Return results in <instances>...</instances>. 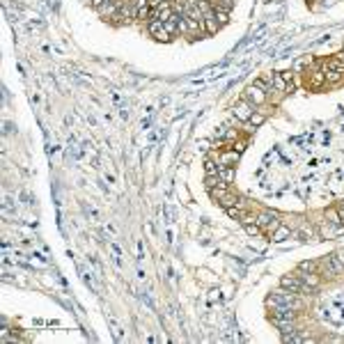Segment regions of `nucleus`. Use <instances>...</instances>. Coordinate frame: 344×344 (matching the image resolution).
I'll use <instances>...</instances> for the list:
<instances>
[{
	"instance_id": "f257e3e1",
	"label": "nucleus",
	"mask_w": 344,
	"mask_h": 344,
	"mask_svg": "<svg viewBox=\"0 0 344 344\" xmlns=\"http://www.w3.org/2000/svg\"><path fill=\"white\" fill-rule=\"evenodd\" d=\"M209 195L218 202L220 207H225V209H229V207H234L236 205V193L229 186H216V188H209Z\"/></svg>"
},
{
	"instance_id": "f03ea898",
	"label": "nucleus",
	"mask_w": 344,
	"mask_h": 344,
	"mask_svg": "<svg viewBox=\"0 0 344 344\" xmlns=\"http://www.w3.org/2000/svg\"><path fill=\"white\" fill-rule=\"evenodd\" d=\"M280 287H284V289L294 291V294H303V296H310V294L314 291L312 287H308V284H305L303 280H301L296 273H291V275H282V278H280Z\"/></svg>"
},
{
	"instance_id": "7ed1b4c3",
	"label": "nucleus",
	"mask_w": 344,
	"mask_h": 344,
	"mask_svg": "<svg viewBox=\"0 0 344 344\" xmlns=\"http://www.w3.org/2000/svg\"><path fill=\"white\" fill-rule=\"evenodd\" d=\"M243 99L248 101L250 106H255V108H257V106H264L266 104V99H269V92L266 90H262L260 85H248V87H245L243 90Z\"/></svg>"
},
{
	"instance_id": "20e7f679",
	"label": "nucleus",
	"mask_w": 344,
	"mask_h": 344,
	"mask_svg": "<svg viewBox=\"0 0 344 344\" xmlns=\"http://www.w3.org/2000/svg\"><path fill=\"white\" fill-rule=\"evenodd\" d=\"M216 156V163L218 165H229V168H234L236 163H239V159H241V152L239 150H227V147H220L218 150V154H214Z\"/></svg>"
},
{
	"instance_id": "39448f33",
	"label": "nucleus",
	"mask_w": 344,
	"mask_h": 344,
	"mask_svg": "<svg viewBox=\"0 0 344 344\" xmlns=\"http://www.w3.org/2000/svg\"><path fill=\"white\" fill-rule=\"evenodd\" d=\"M202 21H195L190 16H179V35L184 37H198L202 32Z\"/></svg>"
},
{
	"instance_id": "423d86ee",
	"label": "nucleus",
	"mask_w": 344,
	"mask_h": 344,
	"mask_svg": "<svg viewBox=\"0 0 344 344\" xmlns=\"http://www.w3.org/2000/svg\"><path fill=\"white\" fill-rule=\"evenodd\" d=\"M257 225L262 227V232H264V234L271 236V232H273V229L280 225L278 214H273V211H262V214H257Z\"/></svg>"
},
{
	"instance_id": "0eeeda50",
	"label": "nucleus",
	"mask_w": 344,
	"mask_h": 344,
	"mask_svg": "<svg viewBox=\"0 0 344 344\" xmlns=\"http://www.w3.org/2000/svg\"><path fill=\"white\" fill-rule=\"evenodd\" d=\"M147 30H150V35L154 37L156 41H170V32L165 30V23H163V21L152 19L150 25H147Z\"/></svg>"
},
{
	"instance_id": "6e6552de",
	"label": "nucleus",
	"mask_w": 344,
	"mask_h": 344,
	"mask_svg": "<svg viewBox=\"0 0 344 344\" xmlns=\"http://www.w3.org/2000/svg\"><path fill=\"white\" fill-rule=\"evenodd\" d=\"M232 113H234V117H236L239 122H248L250 117H253V113H255V106H250L245 99H241L239 104H234Z\"/></svg>"
},
{
	"instance_id": "1a4fd4ad",
	"label": "nucleus",
	"mask_w": 344,
	"mask_h": 344,
	"mask_svg": "<svg viewBox=\"0 0 344 344\" xmlns=\"http://www.w3.org/2000/svg\"><path fill=\"white\" fill-rule=\"evenodd\" d=\"M326 85V76H324V71H310V74H305V87L308 90H321Z\"/></svg>"
},
{
	"instance_id": "9d476101",
	"label": "nucleus",
	"mask_w": 344,
	"mask_h": 344,
	"mask_svg": "<svg viewBox=\"0 0 344 344\" xmlns=\"http://www.w3.org/2000/svg\"><path fill=\"white\" fill-rule=\"evenodd\" d=\"M342 232H344V225L330 223V220H326V223L319 227V234L324 236V239H335V236H339Z\"/></svg>"
},
{
	"instance_id": "9b49d317",
	"label": "nucleus",
	"mask_w": 344,
	"mask_h": 344,
	"mask_svg": "<svg viewBox=\"0 0 344 344\" xmlns=\"http://www.w3.org/2000/svg\"><path fill=\"white\" fill-rule=\"evenodd\" d=\"M296 275H299L301 280H303L308 287H312V289H319L321 287V275L319 273H310V271H296Z\"/></svg>"
},
{
	"instance_id": "f8f14e48",
	"label": "nucleus",
	"mask_w": 344,
	"mask_h": 344,
	"mask_svg": "<svg viewBox=\"0 0 344 344\" xmlns=\"http://www.w3.org/2000/svg\"><path fill=\"white\" fill-rule=\"evenodd\" d=\"M291 234H294V232H291V229L287 227V225L280 223L278 227H275L273 232H271V241H284V239H289Z\"/></svg>"
},
{
	"instance_id": "ddd939ff",
	"label": "nucleus",
	"mask_w": 344,
	"mask_h": 344,
	"mask_svg": "<svg viewBox=\"0 0 344 344\" xmlns=\"http://www.w3.org/2000/svg\"><path fill=\"white\" fill-rule=\"evenodd\" d=\"M324 76H326V85H328V87H337L339 83H344V74H339V71L324 69Z\"/></svg>"
},
{
	"instance_id": "4468645a",
	"label": "nucleus",
	"mask_w": 344,
	"mask_h": 344,
	"mask_svg": "<svg viewBox=\"0 0 344 344\" xmlns=\"http://www.w3.org/2000/svg\"><path fill=\"white\" fill-rule=\"evenodd\" d=\"M202 23H205V32H209V35H216V32L220 30V23H218V21H216L214 12H211V14H207Z\"/></svg>"
},
{
	"instance_id": "2eb2a0df",
	"label": "nucleus",
	"mask_w": 344,
	"mask_h": 344,
	"mask_svg": "<svg viewBox=\"0 0 344 344\" xmlns=\"http://www.w3.org/2000/svg\"><path fill=\"white\" fill-rule=\"evenodd\" d=\"M324 69L339 71V74H344V58H328V60L324 62Z\"/></svg>"
},
{
	"instance_id": "dca6fc26",
	"label": "nucleus",
	"mask_w": 344,
	"mask_h": 344,
	"mask_svg": "<svg viewBox=\"0 0 344 344\" xmlns=\"http://www.w3.org/2000/svg\"><path fill=\"white\" fill-rule=\"evenodd\" d=\"M218 177H220V181L223 184H232L234 181V168H229V165H220L218 168Z\"/></svg>"
},
{
	"instance_id": "f3484780",
	"label": "nucleus",
	"mask_w": 344,
	"mask_h": 344,
	"mask_svg": "<svg viewBox=\"0 0 344 344\" xmlns=\"http://www.w3.org/2000/svg\"><path fill=\"white\" fill-rule=\"evenodd\" d=\"M266 122V115L264 113H253V117L248 120V124H253V129H257V126H262Z\"/></svg>"
},
{
	"instance_id": "a211bd4d",
	"label": "nucleus",
	"mask_w": 344,
	"mask_h": 344,
	"mask_svg": "<svg viewBox=\"0 0 344 344\" xmlns=\"http://www.w3.org/2000/svg\"><path fill=\"white\" fill-rule=\"evenodd\" d=\"M245 232H248L250 236H260V234H264V232H262V227L257 223H250V225H245Z\"/></svg>"
},
{
	"instance_id": "6ab92c4d",
	"label": "nucleus",
	"mask_w": 344,
	"mask_h": 344,
	"mask_svg": "<svg viewBox=\"0 0 344 344\" xmlns=\"http://www.w3.org/2000/svg\"><path fill=\"white\" fill-rule=\"evenodd\" d=\"M299 269H301V271H310V273H317V269H319V262H303Z\"/></svg>"
},
{
	"instance_id": "aec40b11",
	"label": "nucleus",
	"mask_w": 344,
	"mask_h": 344,
	"mask_svg": "<svg viewBox=\"0 0 344 344\" xmlns=\"http://www.w3.org/2000/svg\"><path fill=\"white\" fill-rule=\"evenodd\" d=\"M335 255H337V260L342 262V266H344V248H342V250H337V253H335Z\"/></svg>"
}]
</instances>
